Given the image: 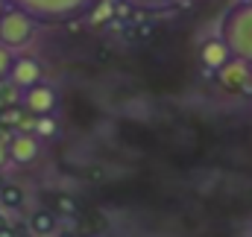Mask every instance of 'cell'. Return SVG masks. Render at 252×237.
I'll use <instances>...</instances> for the list:
<instances>
[{"mask_svg":"<svg viewBox=\"0 0 252 237\" xmlns=\"http://www.w3.org/2000/svg\"><path fill=\"white\" fill-rule=\"evenodd\" d=\"M27 226H30L32 237H50L59 229V217H56V211H35V214H30Z\"/></svg>","mask_w":252,"mask_h":237,"instance_id":"9c48e42d","label":"cell"},{"mask_svg":"<svg viewBox=\"0 0 252 237\" xmlns=\"http://www.w3.org/2000/svg\"><path fill=\"white\" fill-rule=\"evenodd\" d=\"M9 3L32 15L38 24H64L88 15L97 0H9Z\"/></svg>","mask_w":252,"mask_h":237,"instance_id":"7a4b0ae2","label":"cell"},{"mask_svg":"<svg viewBox=\"0 0 252 237\" xmlns=\"http://www.w3.org/2000/svg\"><path fill=\"white\" fill-rule=\"evenodd\" d=\"M0 211H3V208H0Z\"/></svg>","mask_w":252,"mask_h":237,"instance_id":"44dd1931","label":"cell"},{"mask_svg":"<svg viewBox=\"0 0 252 237\" xmlns=\"http://www.w3.org/2000/svg\"><path fill=\"white\" fill-rule=\"evenodd\" d=\"M9 164V138H0V170Z\"/></svg>","mask_w":252,"mask_h":237,"instance_id":"e0dca14e","label":"cell"},{"mask_svg":"<svg viewBox=\"0 0 252 237\" xmlns=\"http://www.w3.org/2000/svg\"><path fill=\"white\" fill-rule=\"evenodd\" d=\"M229 59H232V53H229V47H226V41H223L220 35H217V38H205V41L199 44V61H202L205 70L217 73Z\"/></svg>","mask_w":252,"mask_h":237,"instance_id":"ba28073f","label":"cell"},{"mask_svg":"<svg viewBox=\"0 0 252 237\" xmlns=\"http://www.w3.org/2000/svg\"><path fill=\"white\" fill-rule=\"evenodd\" d=\"M250 70H252L250 61L232 56V59L217 70V82H220L226 91H250Z\"/></svg>","mask_w":252,"mask_h":237,"instance_id":"8992f818","label":"cell"},{"mask_svg":"<svg viewBox=\"0 0 252 237\" xmlns=\"http://www.w3.org/2000/svg\"><path fill=\"white\" fill-rule=\"evenodd\" d=\"M56 132V123H53V118L47 115V118H35V135L38 138H50Z\"/></svg>","mask_w":252,"mask_h":237,"instance_id":"2e32d148","label":"cell"},{"mask_svg":"<svg viewBox=\"0 0 252 237\" xmlns=\"http://www.w3.org/2000/svg\"><path fill=\"white\" fill-rule=\"evenodd\" d=\"M38 155H41V138L35 132H15L9 138V161L12 164L27 167L32 161H38Z\"/></svg>","mask_w":252,"mask_h":237,"instance_id":"5b68a950","label":"cell"},{"mask_svg":"<svg viewBox=\"0 0 252 237\" xmlns=\"http://www.w3.org/2000/svg\"><path fill=\"white\" fill-rule=\"evenodd\" d=\"M21 97H24V91H21L12 79H0V109L21 106Z\"/></svg>","mask_w":252,"mask_h":237,"instance_id":"8fae6325","label":"cell"},{"mask_svg":"<svg viewBox=\"0 0 252 237\" xmlns=\"http://www.w3.org/2000/svg\"><path fill=\"white\" fill-rule=\"evenodd\" d=\"M129 6H135V9H147V12H156V9H167V6H173V3H179V0H124Z\"/></svg>","mask_w":252,"mask_h":237,"instance_id":"5bb4252c","label":"cell"},{"mask_svg":"<svg viewBox=\"0 0 252 237\" xmlns=\"http://www.w3.org/2000/svg\"><path fill=\"white\" fill-rule=\"evenodd\" d=\"M41 61L32 59V56H15V64H12V73H9V79L21 88V91H27V88H32V85H38L41 82Z\"/></svg>","mask_w":252,"mask_h":237,"instance_id":"52a82bcc","label":"cell"},{"mask_svg":"<svg viewBox=\"0 0 252 237\" xmlns=\"http://www.w3.org/2000/svg\"><path fill=\"white\" fill-rule=\"evenodd\" d=\"M12 64H15V50H9V47L0 44V79H9Z\"/></svg>","mask_w":252,"mask_h":237,"instance_id":"9a60e30c","label":"cell"},{"mask_svg":"<svg viewBox=\"0 0 252 237\" xmlns=\"http://www.w3.org/2000/svg\"><path fill=\"white\" fill-rule=\"evenodd\" d=\"M24 202H27V193H24L21 184L6 181V184L0 187V208H6V211H18V208H24Z\"/></svg>","mask_w":252,"mask_h":237,"instance_id":"30bf717a","label":"cell"},{"mask_svg":"<svg viewBox=\"0 0 252 237\" xmlns=\"http://www.w3.org/2000/svg\"><path fill=\"white\" fill-rule=\"evenodd\" d=\"M220 38L226 41L229 53L235 59H244L252 64V3L244 0L232 6L220 24Z\"/></svg>","mask_w":252,"mask_h":237,"instance_id":"6da1fadb","label":"cell"},{"mask_svg":"<svg viewBox=\"0 0 252 237\" xmlns=\"http://www.w3.org/2000/svg\"><path fill=\"white\" fill-rule=\"evenodd\" d=\"M250 91H252V70H250Z\"/></svg>","mask_w":252,"mask_h":237,"instance_id":"ffe728a7","label":"cell"},{"mask_svg":"<svg viewBox=\"0 0 252 237\" xmlns=\"http://www.w3.org/2000/svg\"><path fill=\"white\" fill-rule=\"evenodd\" d=\"M250 3H252V0H250Z\"/></svg>","mask_w":252,"mask_h":237,"instance_id":"7402d4cb","label":"cell"},{"mask_svg":"<svg viewBox=\"0 0 252 237\" xmlns=\"http://www.w3.org/2000/svg\"><path fill=\"white\" fill-rule=\"evenodd\" d=\"M24 118H27V109H24V106H9V109H0V126H6V129H21Z\"/></svg>","mask_w":252,"mask_h":237,"instance_id":"7c38bea8","label":"cell"},{"mask_svg":"<svg viewBox=\"0 0 252 237\" xmlns=\"http://www.w3.org/2000/svg\"><path fill=\"white\" fill-rule=\"evenodd\" d=\"M21 106H24L32 118H47V115H53V112H56V106H59V94H56L50 85L38 82V85H32V88H27V91H24Z\"/></svg>","mask_w":252,"mask_h":237,"instance_id":"277c9868","label":"cell"},{"mask_svg":"<svg viewBox=\"0 0 252 237\" xmlns=\"http://www.w3.org/2000/svg\"><path fill=\"white\" fill-rule=\"evenodd\" d=\"M53 211H56V214H64V217H73V214L79 211V205H76L73 196H67V193H56V196H53Z\"/></svg>","mask_w":252,"mask_h":237,"instance_id":"4fadbf2b","label":"cell"},{"mask_svg":"<svg viewBox=\"0 0 252 237\" xmlns=\"http://www.w3.org/2000/svg\"><path fill=\"white\" fill-rule=\"evenodd\" d=\"M9 6H12V3H9V0H0V15H3V12H6V9H9Z\"/></svg>","mask_w":252,"mask_h":237,"instance_id":"d6986e66","label":"cell"},{"mask_svg":"<svg viewBox=\"0 0 252 237\" xmlns=\"http://www.w3.org/2000/svg\"><path fill=\"white\" fill-rule=\"evenodd\" d=\"M0 237H18V229L6 223V217L0 214Z\"/></svg>","mask_w":252,"mask_h":237,"instance_id":"ac0fdd59","label":"cell"},{"mask_svg":"<svg viewBox=\"0 0 252 237\" xmlns=\"http://www.w3.org/2000/svg\"><path fill=\"white\" fill-rule=\"evenodd\" d=\"M41 24L32 18V15H27L24 9H18V6H9L3 15H0V44L3 47H9V50H21V47H27L32 38H35V30H38Z\"/></svg>","mask_w":252,"mask_h":237,"instance_id":"3957f363","label":"cell"}]
</instances>
